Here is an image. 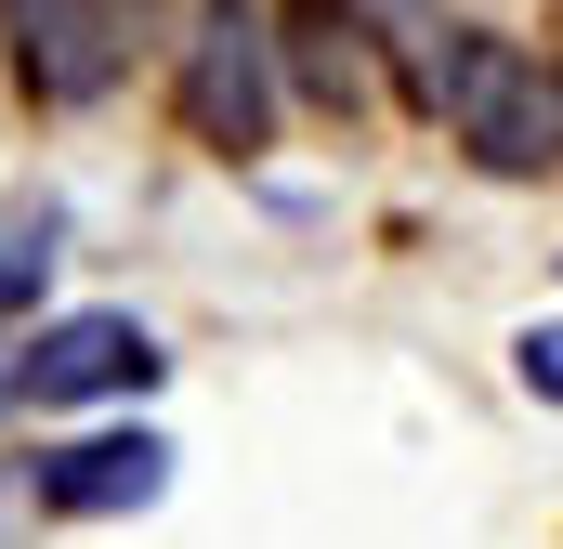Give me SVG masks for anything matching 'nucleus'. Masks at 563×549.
<instances>
[{"instance_id": "1", "label": "nucleus", "mask_w": 563, "mask_h": 549, "mask_svg": "<svg viewBox=\"0 0 563 549\" xmlns=\"http://www.w3.org/2000/svg\"><path fill=\"white\" fill-rule=\"evenodd\" d=\"M432 119H459V144H472L485 170H551L563 157V66H538V53L498 40V26H459Z\"/></svg>"}, {"instance_id": "2", "label": "nucleus", "mask_w": 563, "mask_h": 549, "mask_svg": "<svg viewBox=\"0 0 563 549\" xmlns=\"http://www.w3.org/2000/svg\"><path fill=\"white\" fill-rule=\"evenodd\" d=\"M184 119H197V144H223V157H250V144L276 132V26H263V0H197Z\"/></svg>"}, {"instance_id": "3", "label": "nucleus", "mask_w": 563, "mask_h": 549, "mask_svg": "<svg viewBox=\"0 0 563 549\" xmlns=\"http://www.w3.org/2000/svg\"><path fill=\"white\" fill-rule=\"evenodd\" d=\"M0 40H13V79L40 105H106L119 66H132L119 0H0Z\"/></svg>"}, {"instance_id": "4", "label": "nucleus", "mask_w": 563, "mask_h": 549, "mask_svg": "<svg viewBox=\"0 0 563 549\" xmlns=\"http://www.w3.org/2000/svg\"><path fill=\"white\" fill-rule=\"evenodd\" d=\"M170 354L144 340L132 314H53L26 354H13V406H92V393H144Z\"/></svg>"}, {"instance_id": "5", "label": "nucleus", "mask_w": 563, "mask_h": 549, "mask_svg": "<svg viewBox=\"0 0 563 549\" xmlns=\"http://www.w3.org/2000/svg\"><path fill=\"white\" fill-rule=\"evenodd\" d=\"M170 497V432H79L40 458V511L53 524H119V511H157Z\"/></svg>"}, {"instance_id": "6", "label": "nucleus", "mask_w": 563, "mask_h": 549, "mask_svg": "<svg viewBox=\"0 0 563 549\" xmlns=\"http://www.w3.org/2000/svg\"><path fill=\"white\" fill-rule=\"evenodd\" d=\"M288 79L328 119L380 105V26H367V0H288Z\"/></svg>"}, {"instance_id": "7", "label": "nucleus", "mask_w": 563, "mask_h": 549, "mask_svg": "<svg viewBox=\"0 0 563 549\" xmlns=\"http://www.w3.org/2000/svg\"><path fill=\"white\" fill-rule=\"evenodd\" d=\"M367 26H394V66H407V92H445V53H459V13H432V0H367Z\"/></svg>"}, {"instance_id": "8", "label": "nucleus", "mask_w": 563, "mask_h": 549, "mask_svg": "<svg viewBox=\"0 0 563 549\" xmlns=\"http://www.w3.org/2000/svg\"><path fill=\"white\" fill-rule=\"evenodd\" d=\"M511 380H525L538 406H563V314H538V327L511 340Z\"/></svg>"}, {"instance_id": "9", "label": "nucleus", "mask_w": 563, "mask_h": 549, "mask_svg": "<svg viewBox=\"0 0 563 549\" xmlns=\"http://www.w3.org/2000/svg\"><path fill=\"white\" fill-rule=\"evenodd\" d=\"M26 301H40V249H13V236H0V314H26Z\"/></svg>"}, {"instance_id": "10", "label": "nucleus", "mask_w": 563, "mask_h": 549, "mask_svg": "<svg viewBox=\"0 0 563 549\" xmlns=\"http://www.w3.org/2000/svg\"><path fill=\"white\" fill-rule=\"evenodd\" d=\"M0 406H13V354H0Z\"/></svg>"}]
</instances>
